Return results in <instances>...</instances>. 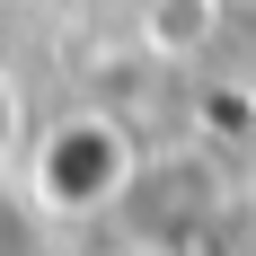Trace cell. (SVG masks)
I'll return each instance as SVG.
<instances>
[{
  "label": "cell",
  "instance_id": "3957f363",
  "mask_svg": "<svg viewBox=\"0 0 256 256\" xmlns=\"http://www.w3.org/2000/svg\"><path fill=\"white\" fill-rule=\"evenodd\" d=\"M26 132H36V115H26V88L0 71V177H9V168L26 159Z\"/></svg>",
  "mask_w": 256,
  "mask_h": 256
},
{
  "label": "cell",
  "instance_id": "5b68a950",
  "mask_svg": "<svg viewBox=\"0 0 256 256\" xmlns=\"http://www.w3.org/2000/svg\"><path fill=\"white\" fill-rule=\"evenodd\" d=\"M124 256H142V248H124Z\"/></svg>",
  "mask_w": 256,
  "mask_h": 256
},
{
  "label": "cell",
  "instance_id": "7a4b0ae2",
  "mask_svg": "<svg viewBox=\"0 0 256 256\" xmlns=\"http://www.w3.org/2000/svg\"><path fill=\"white\" fill-rule=\"evenodd\" d=\"M115 221L132 230L142 256H186V248L230 230V186H221L212 159H142L124 204H115Z\"/></svg>",
  "mask_w": 256,
  "mask_h": 256
},
{
  "label": "cell",
  "instance_id": "277c9868",
  "mask_svg": "<svg viewBox=\"0 0 256 256\" xmlns=\"http://www.w3.org/2000/svg\"><path fill=\"white\" fill-rule=\"evenodd\" d=\"M26 230H36V212H26L18 194H0V256H36V238H26Z\"/></svg>",
  "mask_w": 256,
  "mask_h": 256
},
{
  "label": "cell",
  "instance_id": "6da1fadb",
  "mask_svg": "<svg viewBox=\"0 0 256 256\" xmlns=\"http://www.w3.org/2000/svg\"><path fill=\"white\" fill-rule=\"evenodd\" d=\"M26 194L18 204L36 212V221H115V204H124L132 168H142V150H132V132L115 124V115H98V106H80V115H53V124L26 132Z\"/></svg>",
  "mask_w": 256,
  "mask_h": 256
}]
</instances>
